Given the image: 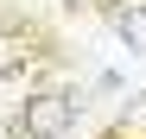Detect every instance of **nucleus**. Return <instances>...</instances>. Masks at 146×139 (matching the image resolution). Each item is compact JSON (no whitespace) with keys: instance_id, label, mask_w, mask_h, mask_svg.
Masks as SVG:
<instances>
[{"instance_id":"obj_1","label":"nucleus","mask_w":146,"mask_h":139,"mask_svg":"<svg viewBox=\"0 0 146 139\" xmlns=\"http://www.w3.org/2000/svg\"><path fill=\"white\" fill-rule=\"evenodd\" d=\"M70 127H76V101H70V95H32L26 114H19V133H26V139H57Z\"/></svg>"},{"instance_id":"obj_2","label":"nucleus","mask_w":146,"mask_h":139,"mask_svg":"<svg viewBox=\"0 0 146 139\" xmlns=\"http://www.w3.org/2000/svg\"><path fill=\"white\" fill-rule=\"evenodd\" d=\"M114 32L127 38V51H146V0H127L114 13Z\"/></svg>"}]
</instances>
